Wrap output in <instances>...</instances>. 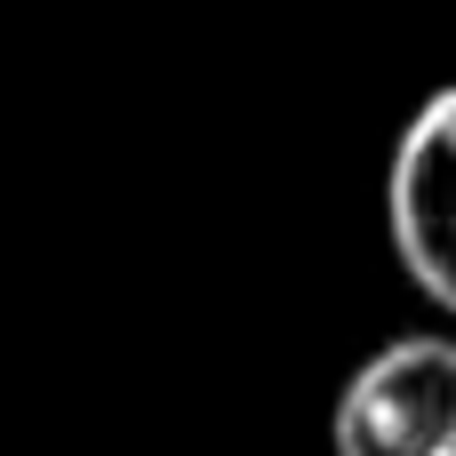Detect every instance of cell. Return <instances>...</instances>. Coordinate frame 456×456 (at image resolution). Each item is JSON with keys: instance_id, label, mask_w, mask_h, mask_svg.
Returning <instances> with one entry per match:
<instances>
[{"instance_id": "6da1fadb", "label": "cell", "mask_w": 456, "mask_h": 456, "mask_svg": "<svg viewBox=\"0 0 456 456\" xmlns=\"http://www.w3.org/2000/svg\"><path fill=\"white\" fill-rule=\"evenodd\" d=\"M329 449L337 456H456V337L377 345L329 409Z\"/></svg>"}, {"instance_id": "7a4b0ae2", "label": "cell", "mask_w": 456, "mask_h": 456, "mask_svg": "<svg viewBox=\"0 0 456 456\" xmlns=\"http://www.w3.org/2000/svg\"><path fill=\"white\" fill-rule=\"evenodd\" d=\"M385 224H393V256L417 281V297L456 313V80L417 104V120L393 144Z\"/></svg>"}]
</instances>
